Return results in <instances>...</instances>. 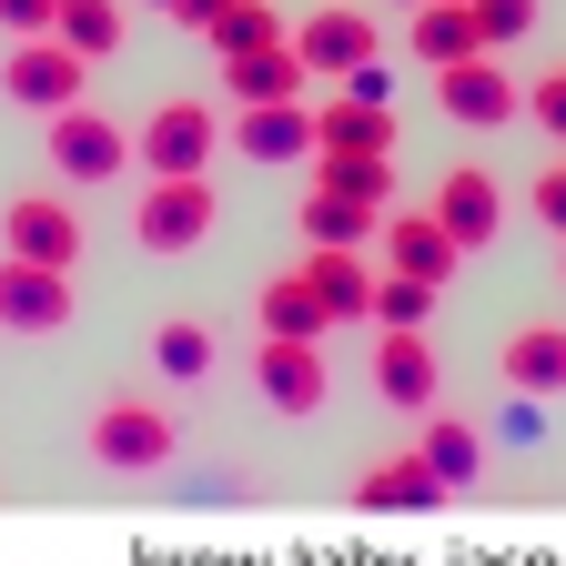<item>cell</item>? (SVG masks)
Wrapping results in <instances>:
<instances>
[{
	"label": "cell",
	"mask_w": 566,
	"mask_h": 566,
	"mask_svg": "<svg viewBox=\"0 0 566 566\" xmlns=\"http://www.w3.org/2000/svg\"><path fill=\"white\" fill-rule=\"evenodd\" d=\"M172 415L153 405V395H112L102 415H92V465H112V475H163L172 465Z\"/></svg>",
	"instance_id": "6da1fadb"
},
{
	"label": "cell",
	"mask_w": 566,
	"mask_h": 566,
	"mask_svg": "<svg viewBox=\"0 0 566 566\" xmlns=\"http://www.w3.org/2000/svg\"><path fill=\"white\" fill-rule=\"evenodd\" d=\"M0 253L51 263V273H82V212H71L61 192H21V202H0Z\"/></svg>",
	"instance_id": "7a4b0ae2"
},
{
	"label": "cell",
	"mask_w": 566,
	"mask_h": 566,
	"mask_svg": "<svg viewBox=\"0 0 566 566\" xmlns=\"http://www.w3.org/2000/svg\"><path fill=\"white\" fill-rule=\"evenodd\" d=\"M212 153H223V112L212 102H153V122L132 132V163H153V172H202Z\"/></svg>",
	"instance_id": "3957f363"
},
{
	"label": "cell",
	"mask_w": 566,
	"mask_h": 566,
	"mask_svg": "<svg viewBox=\"0 0 566 566\" xmlns=\"http://www.w3.org/2000/svg\"><path fill=\"white\" fill-rule=\"evenodd\" d=\"M51 172L61 182H112L122 163H132V132L112 122V112H92V102H71V112H51Z\"/></svg>",
	"instance_id": "277c9868"
},
{
	"label": "cell",
	"mask_w": 566,
	"mask_h": 566,
	"mask_svg": "<svg viewBox=\"0 0 566 566\" xmlns=\"http://www.w3.org/2000/svg\"><path fill=\"white\" fill-rule=\"evenodd\" d=\"M0 92L31 102V112L51 122V112L82 102V51H71L61 31H31V41H11V61H0Z\"/></svg>",
	"instance_id": "5b68a950"
},
{
	"label": "cell",
	"mask_w": 566,
	"mask_h": 566,
	"mask_svg": "<svg viewBox=\"0 0 566 566\" xmlns=\"http://www.w3.org/2000/svg\"><path fill=\"white\" fill-rule=\"evenodd\" d=\"M212 182L202 172H153V192H142V212H132V233L153 243V253H192L202 233H212Z\"/></svg>",
	"instance_id": "8992f818"
},
{
	"label": "cell",
	"mask_w": 566,
	"mask_h": 566,
	"mask_svg": "<svg viewBox=\"0 0 566 566\" xmlns=\"http://www.w3.org/2000/svg\"><path fill=\"white\" fill-rule=\"evenodd\" d=\"M436 102H446V122H465V132H506L516 112H526V92L495 71V51H465V61H446L436 71Z\"/></svg>",
	"instance_id": "52a82bcc"
},
{
	"label": "cell",
	"mask_w": 566,
	"mask_h": 566,
	"mask_svg": "<svg viewBox=\"0 0 566 566\" xmlns=\"http://www.w3.org/2000/svg\"><path fill=\"white\" fill-rule=\"evenodd\" d=\"M424 212H436V223H446L465 253H485L495 233H506V192H495V172H485V163H455V172L436 182V202H424Z\"/></svg>",
	"instance_id": "ba28073f"
},
{
	"label": "cell",
	"mask_w": 566,
	"mask_h": 566,
	"mask_svg": "<svg viewBox=\"0 0 566 566\" xmlns=\"http://www.w3.org/2000/svg\"><path fill=\"white\" fill-rule=\"evenodd\" d=\"M375 395L405 405V415L436 405V344H424V324H385L375 334Z\"/></svg>",
	"instance_id": "9c48e42d"
},
{
	"label": "cell",
	"mask_w": 566,
	"mask_h": 566,
	"mask_svg": "<svg viewBox=\"0 0 566 566\" xmlns=\"http://www.w3.org/2000/svg\"><path fill=\"white\" fill-rule=\"evenodd\" d=\"M436 495H455V485L424 465V446H405V455H385V465L354 475V506H365V516H415V506H436Z\"/></svg>",
	"instance_id": "30bf717a"
},
{
	"label": "cell",
	"mask_w": 566,
	"mask_h": 566,
	"mask_svg": "<svg viewBox=\"0 0 566 566\" xmlns=\"http://www.w3.org/2000/svg\"><path fill=\"white\" fill-rule=\"evenodd\" d=\"M253 375H263V395H273L283 415H314V405H324V344H314V334H263Z\"/></svg>",
	"instance_id": "8fae6325"
},
{
	"label": "cell",
	"mask_w": 566,
	"mask_h": 566,
	"mask_svg": "<svg viewBox=\"0 0 566 566\" xmlns=\"http://www.w3.org/2000/svg\"><path fill=\"white\" fill-rule=\"evenodd\" d=\"M61 314H71V273L0 253V324H11V334H51Z\"/></svg>",
	"instance_id": "7c38bea8"
},
{
	"label": "cell",
	"mask_w": 566,
	"mask_h": 566,
	"mask_svg": "<svg viewBox=\"0 0 566 566\" xmlns=\"http://www.w3.org/2000/svg\"><path fill=\"white\" fill-rule=\"evenodd\" d=\"M455 263H465V243L436 223V212H395V223H385V273H415V283H436V294H446Z\"/></svg>",
	"instance_id": "4fadbf2b"
},
{
	"label": "cell",
	"mask_w": 566,
	"mask_h": 566,
	"mask_svg": "<svg viewBox=\"0 0 566 566\" xmlns=\"http://www.w3.org/2000/svg\"><path fill=\"white\" fill-rule=\"evenodd\" d=\"M294 51H304V71H365L385 51V31H375V11H314L294 31Z\"/></svg>",
	"instance_id": "5bb4252c"
},
{
	"label": "cell",
	"mask_w": 566,
	"mask_h": 566,
	"mask_svg": "<svg viewBox=\"0 0 566 566\" xmlns=\"http://www.w3.org/2000/svg\"><path fill=\"white\" fill-rule=\"evenodd\" d=\"M314 153H395V102L324 92V102H314Z\"/></svg>",
	"instance_id": "9a60e30c"
},
{
	"label": "cell",
	"mask_w": 566,
	"mask_h": 566,
	"mask_svg": "<svg viewBox=\"0 0 566 566\" xmlns=\"http://www.w3.org/2000/svg\"><path fill=\"white\" fill-rule=\"evenodd\" d=\"M304 283L324 294V314H334V324L375 314V263H365V243H314V253H304Z\"/></svg>",
	"instance_id": "2e32d148"
},
{
	"label": "cell",
	"mask_w": 566,
	"mask_h": 566,
	"mask_svg": "<svg viewBox=\"0 0 566 566\" xmlns=\"http://www.w3.org/2000/svg\"><path fill=\"white\" fill-rule=\"evenodd\" d=\"M243 163H304L314 153V102H243Z\"/></svg>",
	"instance_id": "e0dca14e"
},
{
	"label": "cell",
	"mask_w": 566,
	"mask_h": 566,
	"mask_svg": "<svg viewBox=\"0 0 566 566\" xmlns=\"http://www.w3.org/2000/svg\"><path fill=\"white\" fill-rule=\"evenodd\" d=\"M314 192H334L354 212H385L395 202V153H314Z\"/></svg>",
	"instance_id": "ac0fdd59"
},
{
	"label": "cell",
	"mask_w": 566,
	"mask_h": 566,
	"mask_svg": "<svg viewBox=\"0 0 566 566\" xmlns=\"http://www.w3.org/2000/svg\"><path fill=\"white\" fill-rule=\"evenodd\" d=\"M223 92H233V112H243V102H304V51H294V41H273V51L223 61Z\"/></svg>",
	"instance_id": "d6986e66"
},
{
	"label": "cell",
	"mask_w": 566,
	"mask_h": 566,
	"mask_svg": "<svg viewBox=\"0 0 566 566\" xmlns=\"http://www.w3.org/2000/svg\"><path fill=\"white\" fill-rule=\"evenodd\" d=\"M405 41H415V61H424V71H446V61L485 51V41H475V0H415Z\"/></svg>",
	"instance_id": "ffe728a7"
},
{
	"label": "cell",
	"mask_w": 566,
	"mask_h": 566,
	"mask_svg": "<svg viewBox=\"0 0 566 566\" xmlns=\"http://www.w3.org/2000/svg\"><path fill=\"white\" fill-rule=\"evenodd\" d=\"M506 385L516 395H566V324H526L506 344Z\"/></svg>",
	"instance_id": "44dd1931"
},
{
	"label": "cell",
	"mask_w": 566,
	"mask_h": 566,
	"mask_svg": "<svg viewBox=\"0 0 566 566\" xmlns=\"http://www.w3.org/2000/svg\"><path fill=\"white\" fill-rule=\"evenodd\" d=\"M424 465H436L446 485L485 475V424H465V415H436V405H424Z\"/></svg>",
	"instance_id": "7402d4cb"
},
{
	"label": "cell",
	"mask_w": 566,
	"mask_h": 566,
	"mask_svg": "<svg viewBox=\"0 0 566 566\" xmlns=\"http://www.w3.org/2000/svg\"><path fill=\"white\" fill-rule=\"evenodd\" d=\"M253 314H263V334H314V344H324V324H334V314H324V294H314L304 273H273Z\"/></svg>",
	"instance_id": "603a6c76"
},
{
	"label": "cell",
	"mask_w": 566,
	"mask_h": 566,
	"mask_svg": "<svg viewBox=\"0 0 566 566\" xmlns=\"http://www.w3.org/2000/svg\"><path fill=\"white\" fill-rule=\"evenodd\" d=\"M82 61H112L122 51V0H61V21H51Z\"/></svg>",
	"instance_id": "cb8c5ba5"
},
{
	"label": "cell",
	"mask_w": 566,
	"mask_h": 566,
	"mask_svg": "<svg viewBox=\"0 0 566 566\" xmlns=\"http://www.w3.org/2000/svg\"><path fill=\"white\" fill-rule=\"evenodd\" d=\"M202 41H212V51H223V61H243V51H273V41H294V31H283V21H273V0H233V11H223V21H212Z\"/></svg>",
	"instance_id": "d4e9b609"
},
{
	"label": "cell",
	"mask_w": 566,
	"mask_h": 566,
	"mask_svg": "<svg viewBox=\"0 0 566 566\" xmlns=\"http://www.w3.org/2000/svg\"><path fill=\"white\" fill-rule=\"evenodd\" d=\"M153 365H163L172 385H202V375H212V334H202L192 314H172V324L153 334Z\"/></svg>",
	"instance_id": "484cf974"
},
{
	"label": "cell",
	"mask_w": 566,
	"mask_h": 566,
	"mask_svg": "<svg viewBox=\"0 0 566 566\" xmlns=\"http://www.w3.org/2000/svg\"><path fill=\"white\" fill-rule=\"evenodd\" d=\"M304 233L314 243H365V233H385V212H354L334 192H304Z\"/></svg>",
	"instance_id": "4316f807"
},
{
	"label": "cell",
	"mask_w": 566,
	"mask_h": 566,
	"mask_svg": "<svg viewBox=\"0 0 566 566\" xmlns=\"http://www.w3.org/2000/svg\"><path fill=\"white\" fill-rule=\"evenodd\" d=\"M424 304H436V283H415V273H375V324H424Z\"/></svg>",
	"instance_id": "83f0119b"
},
{
	"label": "cell",
	"mask_w": 566,
	"mask_h": 566,
	"mask_svg": "<svg viewBox=\"0 0 566 566\" xmlns=\"http://www.w3.org/2000/svg\"><path fill=\"white\" fill-rule=\"evenodd\" d=\"M536 31V0H475V41L485 51H506V41H526Z\"/></svg>",
	"instance_id": "f1b7e54d"
},
{
	"label": "cell",
	"mask_w": 566,
	"mask_h": 566,
	"mask_svg": "<svg viewBox=\"0 0 566 566\" xmlns=\"http://www.w3.org/2000/svg\"><path fill=\"white\" fill-rule=\"evenodd\" d=\"M526 122H536V132H556V142H566V71H546V82H536V92H526Z\"/></svg>",
	"instance_id": "f546056e"
},
{
	"label": "cell",
	"mask_w": 566,
	"mask_h": 566,
	"mask_svg": "<svg viewBox=\"0 0 566 566\" xmlns=\"http://www.w3.org/2000/svg\"><path fill=\"white\" fill-rule=\"evenodd\" d=\"M526 202H536V223H546V233H566V163H546Z\"/></svg>",
	"instance_id": "4dcf8cb0"
},
{
	"label": "cell",
	"mask_w": 566,
	"mask_h": 566,
	"mask_svg": "<svg viewBox=\"0 0 566 566\" xmlns=\"http://www.w3.org/2000/svg\"><path fill=\"white\" fill-rule=\"evenodd\" d=\"M51 21H61V0H0V31H11V41H31Z\"/></svg>",
	"instance_id": "1f68e13d"
},
{
	"label": "cell",
	"mask_w": 566,
	"mask_h": 566,
	"mask_svg": "<svg viewBox=\"0 0 566 566\" xmlns=\"http://www.w3.org/2000/svg\"><path fill=\"white\" fill-rule=\"evenodd\" d=\"M344 92H354V102H395V71H385V51H375L365 71H344Z\"/></svg>",
	"instance_id": "d6a6232c"
},
{
	"label": "cell",
	"mask_w": 566,
	"mask_h": 566,
	"mask_svg": "<svg viewBox=\"0 0 566 566\" xmlns=\"http://www.w3.org/2000/svg\"><path fill=\"white\" fill-rule=\"evenodd\" d=\"M223 11H233V0H172V21H192V31H212Z\"/></svg>",
	"instance_id": "836d02e7"
},
{
	"label": "cell",
	"mask_w": 566,
	"mask_h": 566,
	"mask_svg": "<svg viewBox=\"0 0 566 566\" xmlns=\"http://www.w3.org/2000/svg\"><path fill=\"white\" fill-rule=\"evenodd\" d=\"M163 11H172V0H163Z\"/></svg>",
	"instance_id": "e575fe53"
},
{
	"label": "cell",
	"mask_w": 566,
	"mask_h": 566,
	"mask_svg": "<svg viewBox=\"0 0 566 566\" xmlns=\"http://www.w3.org/2000/svg\"><path fill=\"white\" fill-rule=\"evenodd\" d=\"M405 11H415V0H405Z\"/></svg>",
	"instance_id": "d590c367"
}]
</instances>
